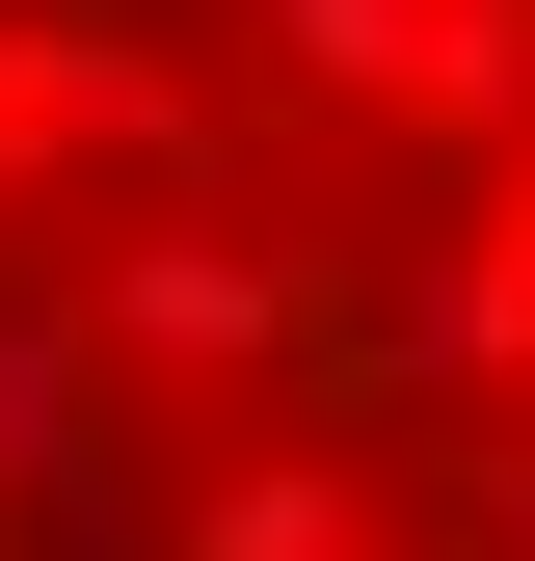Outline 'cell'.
<instances>
[{
	"instance_id": "cell-1",
	"label": "cell",
	"mask_w": 535,
	"mask_h": 561,
	"mask_svg": "<svg viewBox=\"0 0 535 561\" xmlns=\"http://www.w3.org/2000/svg\"><path fill=\"white\" fill-rule=\"evenodd\" d=\"M187 561H375V481L349 455H241L215 508H187Z\"/></svg>"
}]
</instances>
